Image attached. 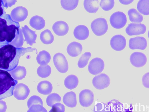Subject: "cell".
I'll use <instances>...</instances> for the list:
<instances>
[{"instance_id":"obj_3","label":"cell","mask_w":149,"mask_h":112,"mask_svg":"<svg viewBox=\"0 0 149 112\" xmlns=\"http://www.w3.org/2000/svg\"><path fill=\"white\" fill-rule=\"evenodd\" d=\"M17 83L8 71L0 69V100L12 96Z\"/></svg>"},{"instance_id":"obj_24","label":"cell","mask_w":149,"mask_h":112,"mask_svg":"<svg viewBox=\"0 0 149 112\" xmlns=\"http://www.w3.org/2000/svg\"><path fill=\"white\" fill-rule=\"evenodd\" d=\"M130 21L132 22L140 23L143 19V16L134 8H131L127 12Z\"/></svg>"},{"instance_id":"obj_19","label":"cell","mask_w":149,"mask_h":112,"mask_svg":"<svg viewBox=\"0 0 149 112\" xmlns=\"http://www.w3.org/2000/svg\"><path fill=\"white\" fill-rule=\"evenodd\" d=\"M83 5L85 10L90 13H95L99 8L98 0H84Z\"/></svg>"},{"instance_id":"obj_17","label":"cell","mask_w":149,"mask_h":112,"mask_svg":"<svg viewBox=\"0 0 149 112\" xmlns=\"http://www.w3.org/2000/svg\"><path fill=\"white\" fill-rule=\"evenodd\" d=\"M63 101L65 105L68 107H75L77 104L76 95L75 93L73 91L66 93L63 97Z\"/></svg>"},{"instance_id":"obj_21","label":"cell","mask_w":149,"mask_h":112,"mask_svg":"<svg viewBox=\"0 0 149 112\" xmlns=\"http://www.w3.org/2000/svg\"><path fill=\"white\" fill-rule=\"evenodd\" d=\"M51 59L50 54L45 50L39 52L36 58L38 63L42 66L47 65L50 61Z\"/></svg>"},{"instance_id":"obj_13","label":"cell","mask_w":149,"mask_h":112,"mask_svg":"<svg viewBox=\"0 0 149 112\" xmlns=\"http://www.w3.org/2000/svg\"><path fill=\"white\" fill-rule=\"evenodd\" d=\"M147 45V41L143 37L137 36L131 38L129 40V46L131 49L144 50Z\"/></svg>"},{"instance_id":"obj_35","label":"cell","mask_w":149,"mask_h":112,"mask_svg":"<svg viewBox=\"0 0 149 112\" xmlns=\"http://www.w3.org/2000/svg\"><path fill=\"white\" fill-rule=\"evenodd\" d=\"M94 111H108V108L107 105L104 103L98 102L95 104L94 108Z\"/></svg>"},{"instance_id":"obj_22","label":"cell","mask_w":149,"mask_h":112,"mask_svg":"<svg viewBox=\"0 0 149 112\" xmlns=\"http://www.w3.org/2000/svg\"><path fill=\"white\" fill-rule=\"evenodd\" d=\"M79 80L75 75L71 74L67 76L64 81L65 86L68 89L72 90L78 86Z\"/></svg>"},{"instance_id":"obj_23","label":"cell","mask_w":149,"mask_h":112,"mask_svg":"<svg viewBox=\"0 0 149 112\" xmlns=\"http://www.w3.org/2000/svg\"><path fill=\"white\" fill-rule=\"evenodd\" d=\"M40 39L43 44L49 45L53 42L54 38L51 31L49 29H46L41 32Z\"/></svg>"},{"instance_id":"obj_33","label":"cell","mask_w":149,"mask_h":112,"mask_svg":"<svg viewBox=\"0 0 149 112\" xmlns=\"http://www.w3.org/2000/svg\"><path fill=\"white\" fill-rule=\"evenodd\" d=\"M33 104H40L43 105V102L41 98L37 95H33L31 97L27 102V106L29 108Z\"/></svg>"},{"instance_id":"obj_14","label":"cell","mask_w":149,"mask_h":112,"mask_svg":"<svg viewBox=\"0 0 149 112\" xmlns=\"http://www.w3.org/2000/svg\"><path fill=\"white\" fill-rule=\"evenodd\" d=\"M55 33L59 36H63L68 33L69 27L68 24L63 21H57L55 22L52 26Z\"/></svg>"},{"instance_id":"obj_9","label":"cell","mask_w":149,"mask_h":112,"mask_svg":"<svg viewBox=\"0 0 149 112\" xmlns=\"http://www.w3.org/2000/svg\"><path fill=\"white\" fill-rule=\"evenodd\" d=\"M79 102L83 107H88L91 106L94 100L93 92L88 89L82 90L79 94Z\"/></svg>"},{"instance_id":"obj_10","label":"cell","mask_w":149,"mask_h":112,"mask_svg":"<svg viewBox=\"0 0 149 112\" xmlns=\"http://www.w3.org/2000/svg\"><path fill=\"white\" fill-rule=\"evenodd\" d=\"M131 63L134 67H140L144 66L147 62V58L143 53L135 52L131 54L130 57Z\"/></svg>"},{"instance_id":"obj_27","label":"cell","mask_w":149,"mask_h":112,"mask_svg":"<svg viewBox=\"0 0 149 112\" xmlns=\"http://www.w3.org/2000/svg\"><path fill=\"white\" fill-rule=\"evenodd\" d=\"M19 88L18 89L17 88L16 90L13 91L14 92H17V93L20 96L18 99L24 100L26 98L30 93V90L28 87L25 84L23 83H19Z\"/></svg>"},{"instance_id":"obj_7","label":"cell","mask_w":149,"mask_h":112,"mask_svg":"<svg viewBox=\"0 0 149 112\" xmlns=\"http://www.w3.org/2000/svg\"><path fill=\"white\" fill-rule=\"evenodd\" d=\"M104 65L103 59L99 57L95 58L90 61L88 66V70L91 74L95 75L102 72Z\"/></svg>"},{"instance_id":"obj_1","label":"cell","mask_w":149,"mask_h":112,"mask_svg":"<svg viewBox=\"0 0 149 112\" xmlns=\"http://www.w3.org/2000/svg\"><path fill=\"white\" fill-rule=\"evenodd\" d=\"M36 50L30 47H16L9 44L0 45V69L8 71L13 70L17 66L21 56Z\"/></svg>"},{"instance_id":"obj_25","label":"cell","mask_w":149,"mask_h":112,"mask_svg":"<svg viewBox=\"0 0 149 112\" xmlns=\"http://www.w3.org/2000/svg\"><path fill=\"white\" fill-rule=\"evenodd\" d=\"M138 11L141 14L149 15V0H139L137 5Z\"/></svg>"},{"instance_id":"obj_30","label":"cell","mask_w":149,"mask_h":112,"mask_svg":"<svg viewBox=\"0 0 149 112\" xmlns=\"http://www.w3.org/2000/svg\"><path fill=\"white\" fill-rule=\"evenodd\" d=\"M91 52H86L83 54L79 58L77 63L78 66L80 68L85 67L88 64V61L91 57Z\"/></svg>"},{"instance_id":"obj_5","label":"cell","mask_w":149,"mask_h":112,"mask_svg":"<svg viewBox=\"0 0 149 112\" xmlns=\"http://www.w3.org/2000/svg\"><path fill=\"white\" fill-rule=\"evenodd\" d=\"M54 65L57 70L60 73H64L68 69V64L66 58L63 54L57 53L53 57Z\"/></svg>"},{"instance_id":"obj_8","label":"cell","mask_w":149,"mask_h":112,"mask_svg":"<svg viewBox=\"0 0 149 112\" xmlns=\"http://www.w3.org/2000/svg\"><path fill=\"white\" fill-rule=\"evenodd\" d=\"M110 82L109 76L104 73L95 76L92 81L94 87L98 90H102L108 87L110 84Z\"/></svg>"},{"instance_id":"obj_28","label":"cell","mask_w":149,"mask_h":112,"mask_svg":"<svg viewBox=\"0 0 149 112\" xmlns=\"http://www.w3.org/2000/svg\"><path fill=\"white\" fill-rule=\"evenodd\" d=\"M108 111H123V104L117 100L113 99L108 103Z\"/></svg>"},{"instance_id":"obj_38","label":"cell","mask_w":149,"mask_h":112,"mask_svg":"<svg viewBox=\"0 0 149 112\" xmlns=\"http://www.w3.org/2000/svg\"><path fill=\"white\" fill-rule=\"evenodd\" d=\"M5 5L2 0H0V16L5 13L4 10Z\"/></svg>"},{"instance_id":"obj_15","label":"cell","mask_w":149,"mask_h":112,"mask_svg":"<svg viewBox=\"0 0 149 112\" xmlns=\"http://www.w3.org/2000/svg\"><path fill=\"white\" fill-rule=\"evenodd\" d=\"M89 34L87 27L83 25L77 26L74 29L73 34L77 39L79 40H84L88 37Z\"/></svg>"},{"instance_id":"obj_40","label":"cell","mask_w":149,"mask_h":112,"mask_svg":"<svg viewBox=\"0 0 149 112\" xmlns=\"http://www.w3.org/2000/svg\"><path fill=\"white\" fill-rule=\"evenodd\" d=\"M4 2V3L5 5V6H7L8 5V3H9L8 1H15V0H2Z\"/></svg>"},{"instance_id":"obj_12","label":"cell","mask_w":149,"mask_h":112,"mask_svg":"<svg viewBox=\"0 0 149 112\" xmlns=\"http://www.w3.org/2000/svg\"><path fill=\"white\" fill-rule=\"evenodd\" d=\"M146 30V27L143 24L131 23L126 28L125 31L129 36L136 35L144 33Z\"/></svg>"},{"instance_id":"obj_16","label":"cell","mask_w":149,"mask_h":112,"mask_svg":"<svg viewBox=\"0 0 149 112\" xmlns=\"http://www.w3.org/2000/svg\"><path fill=\"white\" fill-rule=\"evenodd\" d=\"M82 49V46L81 44L74 41L71 42L68 45L67 51L70 56L75 57L80 54Z\"/></svg>"},{"instance_id":"obj_26","label":"cell","mask_w":149,"mask_h":112,"mask_svg":"<svg viewBox=\"0 0 149 112\" xmlns=\"http://www.w3.org/2000/svg\"><path fill=\"white\" fill-rule=\"evenodd\" d=\"M79 0H61V5L65 10L70 11L75 9L77 6Z\"/></svg>"},{"instance_id":"obj_29","label":"cell","mask_w":149,"mask_h":112,"mask_svg":"<svg viewBox=\"0 0 149 112\" xmlns=\"http://www.w3.org/2000/svg\"><path fill=\"white\" fill-rule=\"evenodd\" d=\"M38 75L40 77L45 78L48 77L51 74V68L48 65L38 67L37 70Z\"/></svg>"},{"instance_id":"obj_18","label":"cell","mask_w":149,"mask_h":112,"mask_svg":"<svg viewBox=\"0 0 149 112\" xmlns=\"http://www.w3.org/2000/svg\"><path fill=\"white\" fill-rule=\"evenodd\" d=\"M37 89L39 93L43 95H47L52 92L53 86L49 81H43L38 83Z\"/></svg>"},{"instance_id":"obj_36","label":"cell","mask_w":149,"mask_h":112,"mask_svg":"<svg viewBox=\"0 0 149 112\" xmlns=\"http://www.w3.org/2000/svg\"><path fill=\"white\" fill-rule=\"evenodd\" d=\"M65 111L64 106L60 102L56 103L52 106V109L49 112H62Z\"/></svg>"},{"instance_id":"obj_39","label":"cell","mask_w":149,"mask_h":112,"mask_svg":"<svg viewBox=\"0 0 149 112\" xmlns=\"http://www.w3.org/2000/svg\"><path fill=\"white\" fill-rule=\"evenodd\" d=\"M123 5H128L132 3L134 0H118Z\"/></svg>"},{"instance_id":"obj_32","label":"cell","mask_w":149,"mask_h":112,"mask_svg":"<svg viewBox=\"0 0 149 112\" xmlns=\"http://www.w3.org/2000/svg\"><path fill=\"white\" fill-rule=\"evenodd\" d=\"M114 3V0H101L100 5L103 10L108 11L113 8Z\"/></svg>"},{"instance_id":"obj_31","label":"cell","mask_w":149,"mask_h":112,"mask_svg":"<svg viewBox=\"0 0 149 112\" xmlns=\"http://www.w3.org/2000/svg\"><path fill=\"white\" fill-rule=\"evenodd\" d=\"M61 100V96L56 93H52L49 95L47 97L46 102L47 105L50 107L55 103L60 102Z\"/></svg>"},{"instance_id":"obj_34","label":"cell","mask_w":149,"mask_h":112,"mask_svg":"<svg viewBox=\"0 0 149 112\" xmlns=\"http://www.w3.org/2000/svg\"><path fill=\"white\" fill-rule=\"evenodd\" d=\"M29 108L28 112H47L43 105L40 104H33Z\"/></svg>"},{"instance_id":"obj_11","label":"cell","mask_w":149,"mask_h":112,"mask_svg":"<svg viewBox=\"0 0 149 112\" xmlns=\"http://www.w3.org/2000/svg\"><path fill=\"white\" fill-rule=\"evenodd\" d=\"M111 47L114 50L117 51L123 50L126 45V40L125 38L121 35L113 36L110 41Z\"/></svg>"},{"instance_id":"obj_37","label":"cell","mask_w":149,"mask_h":112,"mask_svg":"<svg viewBox=\"0 0 149 112\" xmlns=\"http://www.w3.org/2000/svg\"><path fill=\"white\" fill-rule=\"evenodd\" d=\"M142 83L143 86L146 88H149V72L145 74L142 79Z\"/></svg>"},{"instance_id":"obj_6","label":"cell","mask_w":149,"mask_h":112,"mask_svg":"<svg viewBox=\"0 0 149 112\" xmlns=\"http://www.w3.org/2000/svg\"><path fill=\"white\" fill-rule=\"evenodd\" d=\"M126 15L123 12L117 11L113 13L110 17V22L113 28L120 29L125 26L127 23Z\"/></svg>"},{"instance_id":"obj_4","label":"cell","mask_w":149,"mask_h":112,"mask_svg":"<svg viewBox=\"0 0 149 112\" xmlns=\"http://www.w3.org/2000/svg\"><path fill=\"white\" fill-rule=\"evenodd\" d=\"M91 27L93 32L97 36L104 35L108 29V25L106 19L102 17L93 20L91 24Z\"/></svg>"},{"instance_id":"obj_2","label":"cell","mask_w":149,"mask_h":112,"mask_svg":"<svg viewBox=\"0 0 149 112\" xmlns=\"http://www.w3.org/2000/svg\"><path fill=\"white\" fill-rule=\"evenodd\" d=\"M19 23L13 21L10 15L0 16V45L9 44L14 40L16 33L19 32Z\"/></svg>"},{"instance_id":"obj_20","label":"cell","mask_w":149,"mask_h":112,"mask_svg":"<svg viewBox=\"0 0 149 112\" xmlns=\"http://www.w3.org/2000/svg\"><path fill=\"white\" fill-rule=\"evenodd\" d=\"M30 24L36 30H40L45 27V22L42 17L36 15L31 18L30 21Z\"/></svg>"}]
</instances>
